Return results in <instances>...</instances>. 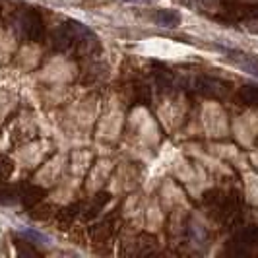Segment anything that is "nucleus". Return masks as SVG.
<instances>
[{
	"label": "nucleus",
	"instance_id": "f257e3e1",
	"mask_svg": "<svg viewBox=\"0 0 258 258\" xmlns=\"http://www.w3.org/2000/svg\"><path fill=\"white\" fill-rule=\"evenodd\" d=\"M223 52H225V56H227L237 68H241L243 72L250 74V76L258 78V60L254 56H250V54H246V52L235 51V49H223Z\"/></svg>",
	"mask_w": 258,
	"mask_h": 258
},
{
	"label": "nucleus",
	"instance_id": "f03ea898",
	"mask_svg": "<svg viewBox=\"0 0 258 258\" xmlns=\"http://www.w3.org/2000/svg\"><path fill=\"white\" fill-rule=\"evenodd\" d=\"M22 29H24V35L29 41H41L43 33H45V26H43V20L35 10H29L22 20Z\"/></svg>",
	"mask_w": 258,
	"mask_h": 258
},
{
	"label": "nucleus",
	"instance_id": "7ed1b4c3",
	"mask_svg": "<svg viewBox=\"0 0 258 258\" xmlns=\"http://www.w3.org/2000/svg\"><path fill=\"white\" fill-rule=\"evenodd\" d=\"M154 20H155V24L161 27H177V26H181L182 16L179 10L163 8V10H157V12L154 14Z\"/></svg>",
	"mask_w": 258,
	"mask_h": 258
},
{
	"label": "nucleus",
	"instance_id": "20e7f679",
	"mask_svg": "<svg viewBox=\"0 0 258 258\" xmlns=\"http://www.w3.org/2000/svg\"><path fill=\"white\" fill-rule=\"evenodd\" d=\"M66 27L72 31V35H74V41H76V43H95V41H97L95 33H93L91 29H88L84 24H80V22L70 20Z\"/></svg>",
	"mask_w": 258,
	"mask_h": 258
},
{
	"label": "nucleus",
	"instance_id": "39448f33",
	"mask_svg": "<svg viewBox=\"0 0 258 258\" xmlns=\"http://www.w3.org/2000/svg\"><path fill=\"white\" fill-rule=\"evenodd\" d=\"M20 198L24 202V206L33 208L37 206L39 202L45 198V190L41 186H35V184H29V186H24V190L20 192Z\"/></svg>",
	"mask_w": 258,
	"mask_h": 258
},
{
	"label": "nucleus",
	"instance_id": "423d86ee",
	"mask_svg": "<svg viewBox=\"0 0 258 258\" xmlns=\"http://www.w3.org/2000/svg\"><path fill=\"white\" fill-rule=\"evenodd\" d=\"M52 43H54V47L58 49V51H66V49H70V45L74 43V35H72V31L64 27V29H58L54 35H52Z\"/></svg>",
	"mask_w": 258,
	"mask_h": 258
},
{
	"label": "nucleus",
	"instance_id": "0eeeda50",
	"mask_svg": "<svg viewBox=\"0 0 258 258\" xmlns=\"http://www.w3.org/2000/svg\"><path fill=\"white\" fill-rule=\"evenodd\" d=\"M20 235H22L26 241H29L31 245H47V243H51V239H49L47 235L35 231V229H22Z\"/></svg>",
	"mask_w": 258,
	"mask_h": 258
},
{
	"label": "nucleus",
	"instance_id": "6e6552de",
	"mask_svg": "<svg viewBox=\"0 0 258 258\" xmlns=\"http://www.w3.org/2000/svg\"><path fill=\"white\" fill-rule=\"evenodd\" d=\"M16 200H18L16 188H14V186L2 184V186H0V202H2V204H14Z\"/></svg>",
	"mask_w": 258,
	"mask_h": 258
},
{
	"label": "nucleus",
	"instance_id": "1a4fd4ad",
	"mask_svg": "<svg viewBox=\"0 0 258 258\" xmlns=\"http://www.w3.org/2000/svg\"><path fill=\"white\" fill-rule=\"evenodd\" d=\"M14 171V163L10 157L6 155H0V181H6Z\"/></svg>",
	"mask_w": 258,
	"mask_h": 258
},
{
	"label": "nucleus",
	"instance_id": "9d476101",
	"mask_svg": "<svg viewBox=\"0 0 258 258\" xmlns=\"http://www.w3.org/2000/svg\"><path fill=\"white\" fill-rule=\"evenodd\" d=\"M16 250L20 256H39V252L31 246L29 241H18L16 243Z\"/></svg>",
	"mask_w": 258,
	"mask_h": 258
},
{
	"label": "nucleus",
	"instance_id": "9b49d317",
	"mask_svg": "<svg viewBox=\"0 0 258 258\" xmlns=\"http://www.w3.org/2000/svg\"><path fill=\"white\" fill-rule=\"evenodd\" d=\"M74 220V212H72V208H64V210H60V214H58V225L66 229L70 223Z\"/></svg>",
	"mask_w": 258,
	"mask_h": 258
},
{
	"label": "nucleus",
	"instance_id": "f8f14e48",
	"mask_svg": "<svg viewBox=\"0 0 258 258\" xmlns=\"http://www.w3.org/2000/svg\"><path fill=\"white\" fill-rule=\"evenodd\" d=\"M51 210H52V206L39 208V212H41V214H33V218H35V220H47V218L51 216Z\"/></svg>",
	"mask_w": 258,
	"mask_h": 258
},
{
	"label": "nucleus",
	"instance_id": "ddd939ff",
	"mask_svg": "<svg viewBox=\"0 0 258 258\" xmlns=\"http://www.w3.org/2000/svg\"><path fill=\"white\" fill-rule=\"evenodd\" d=\"M126 2H148V0H126Z\"/></svg>",
	"mask_w": 258,
	"mask_h": 258
}]
</instances>
